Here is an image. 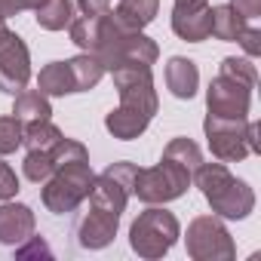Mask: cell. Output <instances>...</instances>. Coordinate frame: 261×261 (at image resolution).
Wrapping results in <instances>:
<instances>
[{"label":"cell","mask_w":261,"mask_h":261,"mask_svg":"<svg viewBox=\"0 0 261 261\" xmlns=\"http://www.w3.org/2000/svg\"><path fill=\"white\" fill-rule=\"evenodd\" d=\"M191 181H197L200 194L206 197V203L212 206V212H215L218 218H233V221H240V218H246V215L255 209V194H252V188H249L246 181L233 178L230 169H227L221 160H218V163H200V166L194 169V178H191Z\"/></svg>","instance_id":"cell-1"},{"label":"cell","mask_w":261,"mask_h":261,"mask_svg":"<svg viewBox=\"0 0 261 261\" xmlns=\"http://www.w3.org/2000/svg\"><path fill=\"white\" fill-rule=\"evenodd\" d=\"M92 56L105 65V71L117 68V65H126V62H139V65H154L160 49L151 37H145L142 31H133L114 19V13L108 10L101 16V31H98V40H95V49Z\"/></svg>","instance_id":"cell-2"},{"label":"cell","mask_w":261,"mask_h":261,"mask_svg":"<svg viewBox=\"0 0 261 261\" xmlns=\"http://www.w3.org/2000/svg\"><path fill=\"white\" fill-rule=\"evenodd\" d=\"M203 133L209 139V151L221 163H240L249 154L261 151L258 142V123L246 117H212L206 114Z\"/></svg>","instance_id":"cell-3"},{"label":"cell","mask_w":261,"mask_h":261,"mask_svg":"<svg viewBox=\"0 0 261 261\" xmlns=\"http://www.w3.org/2000/svg\"><path fill=\"white\" fill-rule=\"evenodd\" d=\"M181 237V224L172 212H166L163 206H151L145 209L133 227H129V246L139 258H148V261H157L163 258Z\"/></svg>","instance_id":"cell-4"},{"label":"cell","mask_w":261,"mask_h":261,"mask_svg":"<svg viewBox=\"0 0 261 261\" xmlns=\"http://www.w3.org/2000/svg\"><path fill=\"white\" fill-rule=\"evenodd\" d=\"M92 166L89 163H68L59 166L46 181H43V206L53 215H65L74 212L92 191Z\"/></svg>","instance_id":"cell-5"},{"label":"cell","mask_w":261,"mask_h":261,"mask_svg":"<svg viewBox=\"0 0 261 261\" xmlns=\"http://www.w3.org/2000/svg\"><path fill=\"white\" fill-rule=\"evenodd\" d=\"M191 172L181 169L178 163L172 160H160L157 166L151 169H139L136 175V185H133V194L148 203V206H163L169 200H178L188 188H191Z\"/></svg>","instance_id":"cell-6"},{"label":"cell","mask_w":261,"mask_h":261,"mask_svg":"<svg viewBox=\"0 0 261 261\" xmlns=\"http://www.w3.org/2000/svg\"><path fill=\"white\" fill-rule=\"evenodd\" d=\"M185 246H188V255L194 261H233L237 258V246H233V240L218 215L194 218L188 224Z\"/></svg>","instance_id":"cell-7"},{"label":"cell","mask_w":261,"mask_h":261,"mask_svg":"<svg viewBox=\"0 0 261 261\" xmlns=\"http://www.w3.org/2000/svg\"><path fill=\"white\" fill-rule=\"evenodd\" d=\"M114 86L120 92V105L136 108L148 117L157 114V89H154V74L151 65H139V62H126L111 68Z\"/></svg>","instance_id":"cell-8"},{"label":"cell","mask_w":261,"mask_h":261,"mask_svg":"<svg viewBox=\"0 0 261 261\" xmlns=\"http://www.w3.org/2000/svg\"><path fill=\"white\" fill-rule=\"evenodd\" d=\"M136 175H139V166L136 163H111L101 175L92 178V191H89V203L92 206H101V209H111L117 215H123L129 197H133V185H136Z\"/></svg>","instance_id":"cell-9"},{"label":"cell","mask_w":261,"mask_h":261,"mask_svg":"<svg viewBox=\"0 0 261 261\" xmlns=\"http://www.w3.org/2000/svg\"><path fill=\"white\" fill-rule=\"evenodd\" d=\"M252 105V89L227 74H218L206 89V108L212 117H246Z\"/></svg>","instance_id":"cell-10"},{"label":"cell","mask_w":261,"mask_h":261,"mask_svg":"<svg viewBox=\"0 0 261 261\" xmlns=\"http://www.w3.org/2000/svg\"><path fill=\"white\" fill-rule=\"evenodd\" d=\"M31 80V53L19 34H10L0 43V92L16 95Z\"/></svg>","instance_id":"cell-11"},{"label":"cell","mask_w":261,"mask_h":261,"mask_svg":"<svg viewBox=\"0 0 261 261\" xmlns=\"http://www.w3.org/2000/svg\"><path fill=\"white\" fill-rule=\"evenodd\" d=\"M117 224H120V215L117 212L89 203V209L74 224L77 246L80 249H105V246H111L114 237H117Z\"/></svg>","instance_id":"cell-12"},{"label":"cell","mask_w":261,"mask_h":261,"mask_svg":"<svg viewBox=\"0 0 261 261\" xmlns=\"http://www.w3.org/2000/svg\"><path fill=\"white\" fill-rule=\"evenodd\" d=\"M34 224H37V218H34L31 206H25V203H7L4 200V206H0V243H4V246L25 243L34 233Z\"/></svg>","instance_id":"cell-13"},{"label":"cell","mask_w":261,"mask_h":261,"mask_svg":"<svg viewBox=\"0 0 261 261\" xmlns=\"http://www.w3.org/2000/svg\"><path fill=\"white\" fill-rule=\"evenodd\" d=\"M172 31L181 40H188V43L209 40V31H212V7H197V10L172 7Z\"/></svg>","instance_id":"cell-14"},{"label":"cell","mask_w":261,"mask_h":261,"mask_svg":"<svg viewBox=\"0 0 261 261\" xmlns=\"http://www.w3.org/2000/svg\"><path fill=\"white\" fill-rule=\"evenodd\" d=\"M151 120H154V117H148V114H142V111H136V108L120 105V108H114V111L105 117V129H108L114 139H120V142H133V139H139L145 129L151 126Z\"/></svg>","instance_id":"cell-15"},{"label":"cell","mask_w":261,"mask_h":261,"mask_svg":"<svg viewBox=\"0 0 261 261\" xmlns=\"http://www.w3.org/2000/svg\"><path fill=\"white\" fill-rule=\"evenodd\" d=\"M166 86L175 98H194L197 86H200V71L191 59L185 56H172L166 62Z\"/></svg>","instance_id":"cell-16"},{"label":"cell","mask_w":261,"mask_h":261,"mask_svg":"<svg viewBox=\"0 0 261 261\" xmlns=\"http://www.w3.org/2000/svg\"><path fill=\"white\" fill-rule=\"evenodd\" d=\"M157 10H160V0H120L114 19L133 31H142L157 19Z\"/></svg>","instance_id":"cell-17"},{"label":"cell","mask_w":261,"mask_h":261,"mask_svg":"<svg viewBox=\"0 0 261 261\" xmlns=\"http://www.w3.org/2000/svg\"><path fill=\"white\" fill-rule=\"evenodd\" d=\"M13 117H19L22 123L49 120V117H53V105H49V95H43L40 89H22V92H16Z\"/></svg>","instance_id":"cell-18"},{"label":"cell","mask_w":261,"mask_h":261,"mask_svg":"<svg viewBox=\"0 0 261 261\" xmlns=\"http://www.w3.org/2000/svg\"><path fill=\"white\" fill-rule=\"evenodd\" d=\"M68 68H71V77H74V92H89L98 86V80L108 74L105 65L92 56V53H80L77 59H68Z\"/></svg>","instance_id":"cell-19"},{"label":"cell","mask_w":261,"mask_h":261,"mask_svg":"<svg viewBox=\"0 0 261 261\" xmlns=\"http://www.w3.org/2000/svg\"><path fill=\"white\" fill-rule=\"evenodd\" d=\"M37 89L43 95H71L74 92V77L68 62H49L37 74Z\"/></svg>","instance_id":"cell-20"},{"label":"cell","mask_w":261,"mask_h":261,"mask_svg":"<svg viewBox=\"0 0 261 261\" xmlns=\"http://www.w3.org/2000/svg\"><path fill=\"white\" fill-rule=\"evenodd\" d=\"M34 13L43 31H65L74 22V0H43Z\"/></svg>","instance_id":"cell-21"},{"label":"cell","mask_w":261,"mask_h":261,"mask_svg":"<svg viewBox=\"0 0 261 261\" xmlns=\"http://www.w3.org/2000/svg\"><path fill=\"white\" fill-rule=\"evenodd\" d=\"M243 25H246V19H243L230 4L212 7V31H209V37L224 40V43H237V37H240Z\"/></svg>","instance_id":"cell-22"},{"label":"cell","mask_w":261,"mask_h":261,"mask_svg":"<svg viewBox=\"0 0 261 261\" xmlns=\"http://www.w3.org/2000/svg\"><path fill=\"white\" fill-rule=\"evenodd\" d=\"M62 139V129L53 126L49 120H37V123H25V136L22 145L28 151H53V145Z\"/></svg>","instance_id":"cell-23"},{"label":"cell","mask_w":261,"mask_h":261,"mask_svg":"<svg viewBox=\"0 0 261 261\" xmlns=\"http://www.w3.org/2000/svg\"><path fill=\"white\" fill-rule=\"evenodd\" d=\"M163 160H172V163H178L181 169H188V172L194 175V169L203 163V151H200V145L191 142V139H172V142L163 148Z\"/></svg>","instance_id":"cell-24"},{"label":"cell","mask_w":261,"mask_h":261,"mask_svg":"<svg viewBox=\"0 0 261 261\" xmlns=\"http://www.w3.org/2000/svg\"><path fill=\"white\" fill-rule=\"evenodd\" d=\"M105 16V13H101ZM101 16H80L68 25L71 31V40L83 49V53H92L95 49V40H98V31H101Z\"/></svg>","instance_id":"cell-25"},{"label":"cell","mask_w":261,"mask_h":261,"mask_svg":"<svg viewBox=\"0 0 261 261\" xmlns=\"http://www.w3.org/2000/svg\"><path fill=\"white\" fill-rule=\"evenodd\" d=\"M49 157H53V166H56V169H59V166H68V163H89V151H86L80 142L65 139V136L53 145Z\"/></svg>","instance_id":"cell-26"},{"label":"cell","mask_w":261,"mask_h":261,"mask_svg":"<svg viewBox=\"0 0 261 261\" xmlns=\"http://www.w3.org/2000/svg\"><path fill=\"white\" fill-rule=\"evenodd\" d=\"M22 169H25V178H28V181H34V185H43V181L56 172L49 151H28V154H25Z\"/></svg>","instance_id":"cell-27"},{"label":"cell","mask_w":261,"mask_h":261,"mask_svg":"<svg viewBox=\"0 0 261 261\" xmlns=\"http://www.w3.org/2000/svg\"><path fill=\"white\" fill-rule=\"evenodd\" d=\"M218 74H227V77H233V80L246 83L249 89H255V83H258V71H255L252 59H237V56H227V59H221Z\"/></svg>","instance_id":"cell-28"},{"label":"cell","mask_w":261,"mask_h":261,"mask_svg":"<svg viewBox=\"0 0 261 261\" xmlns=\"http://www.w3.org/2000/svg\"><path fill=\"white\" fill-rule=\"evenodd\" d=\"M22 136H25V123L19 117H0V157L22 148Z\"/></svg>","instance_id":"cell-29"},{"label":"cell","mask_w":261,"mask_h":261,"mask_svg":"<svg viewBox=\"0 0 261 261\" xmlns=\"http://www.w3.org/2000/svg\"><path fill=\"white\" fill-rule=\"evenodd\" d=\"M237 43L246 49V56L249 59H255V56H261V31L255 28V25H243V31H240V37H237Z\"/></svg>","instance_id":"cell-30"},{"label":"cell","mask_w":261,"mask_h":261,"mask_svg":"<svg viewBox=\"0 0 261 261\" xmlns=\"http://www.w3.org/2000/svg\"><path fill=\"white\" fill-rule=\"evenodd\" d=\"M16 194H19V178L10 163L0 160V200H13Z\"/></svg>","instance_id":"cell-31"},{"label":"cell","mask_w":261,"mask_h":261,"mask_svg":"<svg viewBox=\"0 0 261 261\" xmlns=\"http://www.w3.org/2000/svg\"><path fill=\"white\" fill-rule=\"evenodd\" d=\"M230 7L246 19V22H255L261 16V0H230Z\"/></svg>","instance_id":"cell-32"},{"label":"cell","mask_w":261,"mask_h":261,"mask_svg":"<svg viewBox=\"0 0 261 261\" xmlns=\"http://www.w3.org/2000/svg\"><path fill=\"white\" fill-rule=\"evenodd\" d=\"M83 16H101L111 10V0H74Z\"/></svg>","instance_id":"cell-33"},{"label":"cell","mask_w":261,"mask_h":261,"mask_svg":"<svg viewBox=\"0 0 261 261\" xmlns=\"http://www.w3.org/2000/svg\"><path fill=\"white\" fill-rule=\"evenodd\" d=\"M10 16H19L16 0H0V19H10Z\"/></svg>","instance_id":"cell-34"},{"label":"cell","mask_w":261,"mask_h":261,"mask_svg":"<svg viewBox=\"0 0 261 261\" xmlns=\"http://www.w3.org/2000/svg\"><path fill=\"white\" fill-rule=\"evenodd\" d=\"M175 7H181V10H197V7H209V0H175Z\"/></svg>","instance_id":"cell-35"},{"label":"cell","mask_w":261,"mask_h":261,"mask_svg":"<svg viewBox=\"0 0 261 261\" xmlns=\"http://www.w3.org/2000/svg\"><path fill=\"white\" fill-rule=\"evenodd\" d=\"M40 4H43V0H16V10L25 13V10H37Z\"/></svg>","instance_id":"cell-36"},{"label":"cell","mask_w":261,"mask_h":261,"mask_svg":"<svg viewBox=\"0 0 261 261\" xmlns=\"http://www.w3.org/2000/svg\"><path fill=\"white\" fill-rule=\"evenodd\" d=\"M13 31H10V25H7V19H0V43H7V37H10Z\"/></svg>","instance_id":"cell-37"}]
</instances>
